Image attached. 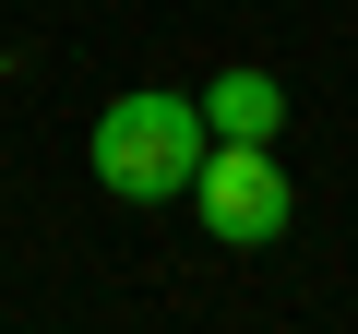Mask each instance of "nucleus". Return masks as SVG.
Listing matches in <instances>:
<instances>
[{"label": "nucleus", "mask_w": 358, "mask_h": 334, "mask_svg": "<svg viewBox=\"0 0 358 334\" xmlns=\"http://www.w3.org/2000/svg\"><path fill=\"white\" fill-rule=\"evenodd\" d=\"M203 108L192 96H167V84H131V96H108L96 108V191L108 203H179L192 191V167H203Z\"/></svg>", "instance_id": "nucleus-1"}, {"label": "nucleus", "mask_w": 358, "mask_h": 334, "mask_svg": "<svg viewBox=\"0 0 358 334\" xmlns=\"http://www.w3.org/2000/svg\"><path fill=\"white\" fill-rule=\"evenodd\" d=\"M179 203H192L203 239H227V251H275V239L299 227V191H287L275 143H203V167H192Z\"/></svg>", "instance_id": "nucleus-2"}, {"label": "nucleus", "mask_w": 358, "mask_h": 334, "mask_svg": "<svg viewBox=\"0 0 358 334\" xmlns=\"http://www.w3.org/2000/svg\"><path fill=\"white\" fill-rule=\"evenodd\" d=\"M192 108H203V131H215V143H275V131H287V84H275V72H251V60H227Z\"/></svg>", "instance_id": "nucleus-3"}]
</instances>
